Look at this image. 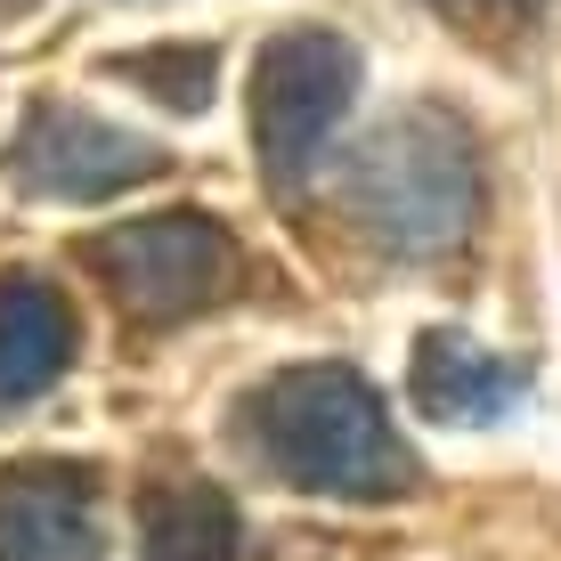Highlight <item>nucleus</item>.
Segmentation results:
<instances>
[{
	"mask_svg": "<svg viewBox=\"0 0 561 561\" xmlns=\"http://www.w3.org/2000/svg\"><path fill=\"white\" fill-rule=\"evenodd\" d=\"M351 99H358V49L325 25H294L253 57V147L277 196H301L325 171Z\"/></svg>",
	"mask_w": 561,
	"mask_h": 561,
	"instance_id": "3",
	"label": "nucleus"
},
{
	"mask_svg": "<svg viewBox=\"0 0 561 561\" xmlns=\"http://www.w3.org/2000/svg\"><path fill=\"white\" fill-rule=\"evenodd\" d=\"M358 237L391 261H439L472 237L480 220V147L448 106H399L375 123L342 171Z\"/></svg>",
	"mask_w": 561,
	"mask_h": 561,
	"instance_id": "2",
	"label": "nucleus"
},
{
	"mask_svg": "<svg viewBox=\"0 0 561 561\" xmlns=\"http://www.w3.org/2000/svg\"><path fill=\"white\" fill-rule=\"evenodd\" d=\"M130 82H163L154 99L163 106H204L211 99V49H147V57H130Z\"/></svg>",
	"mask_w": 561,
	"mask_h": 561,
	"instance_id": "10",
	"label": "nucleus"
},
{
	"mask_svg": "<svg viewBox=\"0 0 561 561\" xmlns=\"http://www.w3.org/2000/svg\"><path fill=\"white\" fill-rule=\"evenodd\" d=\"M9 171H16V187H33L49 204H106L123 187L154 180L163 147L123 130V123H106V114H90V106L42 99L9 139Z\"/></svg>",
	"mask_w": 561,
	"mask_h": 561,
	"instance_id": "5",
	"label": "nucleus"
},
{
	"mask_svg": "<svg viewBox=\"0 0 561 561\" xmlns=\"http://www.w3.org/2000/svg\"><path fill=\"white\" fill-rule=\"evenodd\" d=\"M244 456L268 480L309 496H408L415 489V456L391 432L382 391L358 366H285L244 399Z\"/></svg>",
	"mask_w": 561,
	"mask_h": 561,
	"instance_id": "1",
	"label": "nucleus"
},
{
	"mask_svg": "<svg viewBox=\"0 0 561 561\" xmlns=\"http://www.w3.org/2000/svg\"><path fill=\"white\" fill-rule=\"evenodd\" d=\"M147 561H244V520L211 480H163L139 505Z\"/></svg>",
	"mask_w": 561,
	"mask_h": 561,
	"instance_id": "9",
	"label": "nucleus"
},
{
	"mask_svg": "<svg viewBox=\"0 0 561 561\" xmlns=\"http://www.w3.org/2000/svg\"><path fill=\"white\" fill-rule=\"evenodd\" d=\"M432 9L456 16V25H472V33H513V25H537L553 0H432Z\"/></svg>",
	"mask_w": 561,
	"mask_h": 561,
	"instance_id": "11",
	"label": "nucleus"
},
{
	"mask_svg": "<svg viewBox=\"0 0 561 561\" xmlns=\"http://www.w3.org/2000/svg\"><path fill=\"white\" fill-rule=\"evenodd\" d=\"M520 391H529V366L480 351L472 334H448V325H439V334L415 342L408 399L423 415H439V423H496V415L520 408Z\"/></svg>",
	"mask_w": 561,
	"mask_h": 561,
	"instance_id": "7",
	"label": "nucleus"
},
{
	"mask_svg": "<svg viewBox=\"0 0 561 561\" xmlns=\"http://www.w3.org/2000/svg\"><path fill=\"white\" fill-rule=\"evenodd\" d=\"M90 268L139 325H180L196 309L228 301L244 277V253L211 211H147V220H114L90 237Z\"/></svg>",
	"mask_w": 561,
	"mask_h": 561,
	"instance_id": "4",
	"label": "nucleus"
},
{
	"mask_svg": "<svg viewBox=\"0 0 561 561\" xmlns=\"http://www.w3.org/2000/svg\"><path fill=\"white\" fill-rule=\"evenodd\" d=\"M0 561H106L99 480L82 463L0 472Z\"/></svg>",
	"mask_w": 561,
	"mask_h": 561,
	"instance_id": "6",
	"label": "nucleus"
},
{
	"mask_svg": "<svg viewBox=\"0 0 561 561\" xmlns=\"http://www.w3.org/2000/svg\"><path fill=\"white\" fill-rule=\"evenodd\" d=\"M73 366V301L49 277H0V415L42 399Z\"/></svg>",
	"mask_w": 561,
	"mask_h": 561,
	"instance_id": "8",
	"label": "nucleus"
}]
</instances>
